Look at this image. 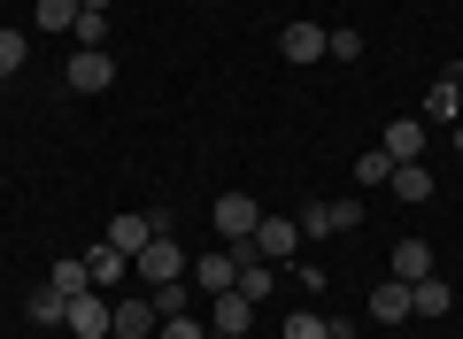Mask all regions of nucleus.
<instances>
[{
	"label": "nucleus",
	"mask_w": 463,
	"mask_h": 339,
	"mask_svg": "<svg viewBox=\"0 0 463 339\" xmlns=\"http://www.w3.org/2000/svg\"><path fill=\"white\" fill-rule=\"evenodd\" d=\"M185 270H194V262H185L178 231H170V240H147V247L132 255V278H139V286H178Z\"/></svg>",
	"instance_id": "f257e3e1"
},
{
	"label": "nucleus",
	"mask_w": 463,
	"mask_h": 339,
	"mask_svg": "<svg viewBox=\"0 0 463 339\" xmlns=\"http://www.w3.org/2000/svg\"><path fill=\"white\" fill-rule=\"evenodd\" d=\"M163 332V308H155V293H124V301L109 308V339H155Z\"/></svg>",
	"instance_id": "f03ea898"
},
{
	"label": "nucleus",
	"mask_w": 463,
	"mask_h": 339,
	"mask_svg": "<svg viewBox=\"0 0 463 339\" xmlns=\"http://www.w3.org/2000/svg\"><path fill=\"white\" fill-rule=\"evenodd\" d=\"M116 85V54L109 47H78L70 54V93H109Z\"/></svg>",
	"instance_id": "7ed1b4c3"
},
{
	"label": "nucleus",
	"mask_w": 463,
	"mask_h": 339,
	"mask_svg": "<svg viewBox=\"0 0 463 339\" xmlns=\"http://www.w3.org/2000/svg\"><path fill=\"white\" fill-rule=\"evenodd\" d=\"M109 308H116L109 293H100V286H85V293H70V316H62V324H70L78 339H109Z\"/></svg>",
	"instance_id": "20e7f679"
},
{
	"label": "nucleus",
	"mask_w": 463,
	"mask_h": 339,
	"mask_svg": "<svg viewBox=\"0 0 463 339\" xmlns=\"http://www.w3.org/2000/svg\"><path fill=\"white\" fill-rule=\"evenodd\" d=\"M209 332H232V339H248L255 332V301L240 286L232 293H209Z\"/></svg>",
	"instance_id": "39448f33"
},
{
	"label": "nucleus",
	"mask_w": 463,
	"mask_h": 339,
	"mask_svg": "<svg viewBox=\"0 0 463 339\" xmlns=\"http://www.w3.org/2000/svg\"><path fill=\"white\" fill-rule=\"evenodd\" d=\"M294 247H301L294 216H263V224H255V255H263V262H294Z\"/></svg>",
	"instance_id": "423d86ee"
},
{
	"label": "nucleus",
	"mask_w": 463,
	"mask_h": 339,
	"mask_svg": "<svg viewBox=\"0 0 463 339\" xmlns=\"http://www.w3.org/2000/svg\"><path fill=\"white\" fill-rule=\"evenodd\" d=\"M255 224H263V209H255L248 193H224V201H216V231H224V247L232 240H255Z\"/></svg>",
	"instance_id": "0eeeda50"
},
{
	"label": "nucleus",
	"mask_w": 463,
	"mask_h": 339,
	"mask_svg": "<svg viewBox=\"0 0 463 339\" xmlns=\"http://www.w3.org/2000/svg\"><path fill=\"white\" fill-rule=\"evenodd\" d=\"M147 240H155V216H139V209L109 216V247H116V255H139Z\"/></svg>",
	"instance_id": "6e6552de"
},
{
	"label": "nucleus",
	"mask_w": 463,
	"mask_h": 339,
	"mask_svg": "<svg viewBox=\"0 0 463 339\" xmlns=\"http://www.w3.org/2000/svg\"><path fill=\"white\" fill-rule=\"evenodd\" d=\"M379 146H386V155H394V162H425V124H417V116H394Z\"/></svg>",
	"instance_id": "1a4fd4ad"
},
{
	"label": "nucleus",
	"mask_w": 463,
	"mask_h": 339,
	"mask_svg": "<svg viewBox=\"0 0 463 339\" xmlns=\"http://www.w3.org/2000/svg\"><path fill=\"white\" fill-rule=\"evenodd\" d=\"M448 308H456V286L448 278H417L410 286V316H448Z\"/></svg>",
	"instance_id": "9d476101"
},
{
	"label": "nucleus",
	"mask_w": 463,
	"mask_h": 339,
	"mask_svg": "<svg viewBox=\"0 0 463 339\" xmlns=\"http://www.w3.org/2000/svg\"><path fill=\"white\" fill-rule=\"evenodd\" d=\"M286 62H325V24H286Z\"/></svg>",
	"instance_id": "9b49d317"
},
{
	"label": "nucleus",
	"mask_w": 463,
	"mask_h": 339,
	"mask_svg": "<svg viewBox=\"0 0 463 339\" xmlns=\"http://www.w3.org/2000/svg\"><path fill=\"white\" fill-rule=\"evenodd\" d=\"M85 270H93V286H100V293H109V286H124V278H132V255H116V247H109V240H100V247H93V255H85Z\"/></svg>",
	"instance_id": "f8f14e48"
},
{
	"label": "nucleus",
	"mask_w": 463,
	"mask_h": 339,
	"mask_svg": "<svg viewBox=\"0 0 463 339\" xmlns=\"http://www.w3.org/2000/svg\"><path fill=\"white\" fill-rule=\"evenodd\" d=\"M371 316H379V324H402V316H410V278H386V286H371Z\"/></svg>",
	"instance_id": "ddd939ff"
},
{
	"label": "nucleus",
	"mask_w": 463,
	"mask_h": 339,
	"mask_svg": "<svg viewBox=\"0 0 463 339\" xmlns=\"http://www.w3.org/2000/svg\"><path fill=\"white\" fill-rule=\"evenodd\" d=\"M386 185H394V201H410V209L432 201V170H425V162H394V178H386Z\"/></svg>",
	"instance_id": "4468645a"
},
{
	"label": "nucleus",
	"mask_w": 463,
	"mask_h": 339,
	"mask_svg": "<svg viewBox=\"0 0 463 339\" xmlns=\"http://www.w3.org/2000/svg\"><path fill=\"white\" fill-rule=\"evenodd\" d=\"M78 16H85L78 0H32V24H39V32H78Z\"/></svg>",
	"instance_id": "2eb2a0df"
},
{
	"label": "nucleus",
	"mask_w": 463,
	"mask_h": 339,
	"mask_svg": "<svg viewBox=\"0 0 463 339\" xmlns=\"http://www.w3.org/2000/svg\"><path fill=\"white\" fill-rule=\"evenodd\" d=\"M394 278H410V286L432 278V247L425 240H394Z\"/></svg>",
	"instance_id": "dca6fc26"
},
{
	"label": "nucleus",
	"mask_w": 463,
	"mask_h": 339,
	"mask_svg": "<svg viewBox=\"0 0 463 339\" xmlns=\"http://www.w3.org/2000/svg\"><path fill=\"white\" fill-rule=\"evenodd\" d=\"M24 316H32V324H47V332H54V324L70 316V293H54V286H39L32 301H24Z\"/></svg>",
	"instance_id": "f3484780"
},
{
	"label": "nucleus",
	"mask_w": 463,
	"mask_h": 339,
	"mask_svg": "<svg viewBox=\"0 0 463 339\" xmlns=\"http://www.w3.org/2000/svg\"><path fill=\"white\" fill-rule=\"evenodd\" d=\"M240 293H248V301H270V293H279V262H248V270H240Z\"/></svg>",
	"instance_id": "a211bd4d"
},
{
	"label": "nucleus",
	"mask_w": 463,
	"mask_h": 339,
	"mask_svg": "<svg viewBox=\"0 0 463 339\" xmlns=\"http://www.w3.org/2000/svg\"><path fill=\"white\" fill-rule=\"evenodd\" d=\"M47 286H54V293H85V286H93L85 255H62V262H54V278H47Z\"/></svg>",
	"instance_id": "6ab92c4d"
},
{
	"label": "nucleus",
	"mask_w": 463,
	"mask_h": 339,
	"mask_svg": "<svg viewBox=\"0 0 463 339\" xmlns=\"http://www.w3.org/2000/svg\"><path fill=\"white\" fill-rule=\"evenodd\" d=\"M386 178H394V155H386V146L355 155V185H386Z\"/></svg>",
	"instance_id": "aec40b11"
},
{
	"label": "nucleus",
	"mask_w": 463,
	"mask_h": 339,
	"mask_svg": "<svg viewBox=\"0 0 463 339\" xmlns=\"http://www.w3.org/2000/svg\"><path fill=\"white\" fill-rule=\"evenodd\" d=\"M425 116H432V124H456V78H440V85H432V93H425Z\"/></svg>",
	"instance_id": "412c9836"
},
{
	"label": "nucleus",
	"mask_w": 463,
	"mask_h": 339,
	"mask_svg": "<svg viewBox=\"0 0 463 339\" xmlns=\"http://www.w3.org/2000/svg\"><path fill=\"white\" fill-rule=\"evenodd\" d=\"M147 293H155V308H163V316H185V308L201 301V293H185V278H178V286H147Z\"/></svg>",
	"instance_id": "4be33fe9"
},
{
	"label": "nucleus",
	"mask_w": 463,
	"mask_h": 339,
	"mask_svg": "<svg viewBox=\"0 0 463 339\" xmlns=\"http://www.w3.org/2000/svg\"><path fill=\"white\" fill-rule=\"evenodd\" d=\"M24 54H32V39H24V32H0V78H16Z\"/></svg>",
	"instance_id": "5701e85b"
},
{
	"label": "nucleus",
	"mask_w": 463,
	"mask_h": 339,
	"mask_svg": "<svg viewBox=\"0 0 463 339\" xmlns=\"http://www.w3.org/2000/svg\"><path fill=\"white\" fill-rule=\"evenodd\" d=\"M325 209H332V231H364V201H355V193H347V201H325Z\"/></svg>",
	"instance_id": "b1692460"
},
{
	"label": "nucleus",
	"mask_w": 463,
	"mask_h": 339,
	"mask_svg": "<svg viewBox=\"0 0 463 339\" xmlns=\"http://www.w3.org/2000/svg\"><path fill=\"white\" fill-rule=\"evenodd\" d=\"M325 54L332 62H355V54H364V32H325Z\"/></svg>",
	"instance_id": "393cba45"
},
{
	"label": "nucleus",
	"mask_w": 463,
	"mask_h": 339,
	"mask_svg": "<svg viewBox=\"0 0 463 339\" xmlns=\"http://www.w3.org/2000/svg\"><path fill=\"white\" fill-rule=\"evenodd\" d=\"M301 240H332V209H325V201L301 209Z\"/></svg>",
	"instance_id": "a878e982"
},
{
	"label": "nucleus",
	"mask_w": 463,
	"mask_h": 339,
	"mask_svg": "<svg viewBox=\"0 0 463 339\" xmlns=\"http://www.w3.org/2000/svg\"><path fill=\"white\" fill-rule=\"evenodd\" d=\"M163 339H209V324L185 308V316H163Z\"/></svg>",
	"instance_id": "bb28decb"
},
{
	"label": "nucleus",
	"mask_w": 463,
	"mask_h": 339,
	"mask_svg": "<svg viewBox=\"0 0 463 339\" xmlns=\"http://www.w3.org/2000/svg\"><path fill=\"white\" fill-rule=\"evenodd\" d=\"M286 339H332V332H325V316H301L294 308V316H286Z\"/></svg>",
	"instance_id": "cd10ccee"
},
{
	"label": "nucleus",
	"mask_w": 463,
	"mask_h": 339,
	"mask_svg": "<svg viewBox=\"0 0 463 339\" xmlns=\"http://www.w3.org/2000/svg\"><path fill=\"white\" fill-rule=\"evenodd\" d=\"M78 8H93V16H100V8H109V0H78Z\"/></svg>",
	"instance_id": "c85d7f7f"
},
{
	"label": "nucleus",
	"mask_w": 463,
	"mask_h": 339,
	"mask_svg": "<svg viewBox=\"0 0 463 339\" xmlns=\"http://www.w3.org/2000/svg\"><path fill=\"white\" fill-rule=\"evenodd\" d=\"M209 339H232V332H209Z\"/></svg>",
	"instance_id": "c756f323"
},
{
	"label": "nucleus",
	"mask_w": 463,
	"mask_h": 339,
	"mask_svg": "<svg viewBox=\"0 0 463 339\" xmlns=\"http://www.w3.org/2000/svg\"><path fill=\"white\" fill-rule=\"evenodd\" d=\"M456 146H463V124H456Z\"/></svg>",
	"instance_id": "7c9ffc66"
},
{
	"label": "nucleus",
	"mask_w": 463,
	"mask_h": 339,
	"mask_svg": "<svg viewBox=\"0 0 463 339\" xmlns=\"http://www.w3.org/2000/svg\"><path fill=\"white\" fill-rule=\"evenodd\" d=\"M0 93H8V78H0Z\"/></svg>",
	"instance_id": "2f4dec72"
}]
</instances>
